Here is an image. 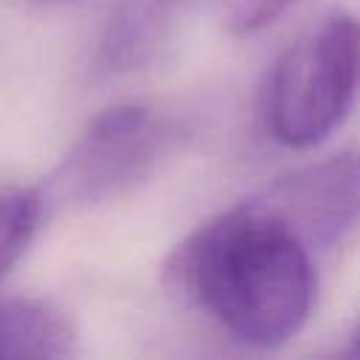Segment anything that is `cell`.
Returning a JSON list of instances; mask_svg holds the SVG:
<instances>
[{"label":"cell","mask_w":360,"mask_h":360,"mask_svg":"<svg viewBox=\"0 0 360 360\" xmlns=\"http://www.w3.org/2000/svg\"><path fill=\"white\" fill-rule=\"evenodd\" d=\"M318 253L259 194L197 225L172 253L183 298L248 349H278L312 315Z\"/></svg>","instance_id":"6da1fadb"},{"label":"cell","mask_w":360,"mask_h":360,"mask_svg":"<svg viewBox=\"0 0 360 360\" xmlns=\"http://www.w3.org/2000/svg\"><path fill=\"white\" fill-rule=\"evenodd\" d=\"M360 87V20L329 14L276 59L264 87V127L287 149L323 143Z\"/></svg>","instance_id":"7a4b0ae2"},{"label":"cell","mask_w":360,"mask_h":360,"mask_svg":"<svg viewBox=\"0 0 360 360\" xmlns=\"http://www.w3.org/2000/svg\"><path fill=\"white\" fill-rule=\"evenodd\" d=\"M174 141L177 127L155 107L124 101L101 110L37 186L48 217L127 197L158 172Z\"/></svg>","instance_id":"3957f363"},{"label":"cell","mask_w":360,"mask_h":360,"mask_svg":"<svg viewBox=\"0 0 360 360\" xmlns=\"http://www.w3.org/2000/svg\"><path fill=\"white\" fill-rule=\"evenodd\" d=\"M323 256L360 225V152H338L256 191Z\"/></svg>","instance_id":"277c9868"},{"label":"cell","mask_w":360,"mask_h":360,"mask_svg":"<svg viewBox=\"0 0 360 360\" xmlns=\"http://www.w3.org/2000/svg\"><path fill=\"white\" fill-rule=\"evenodd\" d=\"M79 332L65 309L45 298L0 295V360L73 357Z\"/></svg>","instance_id":"5b68a950"},{"label":"cell","mask_w":360,"mask_h":360,"mask_svg":"<svg viewBox=\"0 0 360 360\" xmlns=\"http://www.w3.org/2000/svg\"><path fill=\"white\" fill-rule=\"evenodd\" d=\"M45 219L48 208L37 186L0 188V278L22 259Z\"/></svg>","instance_id":"8992f818"},{"label":"cell","mask_w":360,"mask_h":360,"mask_svg":"<svg viewBox=\"0 0 360 360\" xmlns=\"http://www.w3.org/2000/svg\"><path fill=\"white\" fill-rule=\"evenodd\" d=\"M298 0H228V25L236 34H253L281 17Z\"/></svg>","instance_id":"52a82bcc"},{"label":"cell","mask_w":360,"mask_h":360,"mask_svg":"<svg viewBox=\"0 0 360 360\" xmlns=\"http://www.w3.org/2000/svg\"><path fill=\"white\" fill-rule=\"evenodd\" d=\"M127 3L135 6L141 14H146L152 22H158V25L166 31V25H169L174 8H177L183 0H127Z\"/></svg>","instance_id":"ba28073f"},{"label":"cell","mask_w":360,"mask_h":360,"mask_svg":"<svg viewBox=\"0 0 360 360\" xmlns=\"http://www.w3.org/2000/svg\"><path fill=\"white\" fill-rule=\"evenodd\" d=\"M346 352L349 354H360V326L352 332V338H349V346H346Z\"/></svg>","instance_id":"9c48e42d"}]
</instances>
